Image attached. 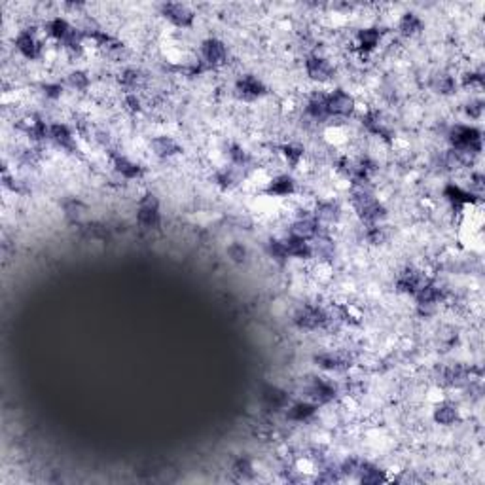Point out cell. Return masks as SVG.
Listing matches in <instances>:
<instances>
[{"label": "cell", "instance_id": "cell-1", "mask_svg": "<svg viewBox=\"0 0 485 485\" xmlns=\"http://www.w3.org/2000/svg\"><path fill=\"white\" fill-rule=\"evenodd\" d=\"M452 150L470 154V156H480L481 154V131L476 125L453 124L446 133Z\"/></svg>", "mask_w": 485, "mask_h": 485}, {"label": "cell", "instance_id": "cell-2", "mask_svg": "<svg viewBox=\"0 0 485 485\" xmlns=\"http://www.w3.org/2000/svg\"><path fill=\"white\" fill-rule=\"evenodd\" d=\"M304 73L311 84L328 85L332 84L338 76V67L334 65L330 57H326L321 51H313V53L304 57Z\"/></svg>", "mask_w": 485, "mask_h": 485}, {"label": "cell", "instance_id": "cell-3", "mask_svg": "<svg viewBox=\"0 0 485 485\" xmlns=\"http://www.w3.org/2000/svg\"><path fill=\"white\" fill-rule=\"evenodd\" d=\"M198 59L205 65V68L213 73V70H220V68L228 67L230 65V50L224 40L216 38V36H210V38H205L201 44H199V53Z\"/></svg>", "mask_w": 485, "mask_h": 485}, {"label": "cell", "instance_id": "cell-4", "mask_svg": "<svg viewBox=\"0 0 485 485\" xmlns=\"http://www.w3.org/2000/svg\"><path fill=\"white\" fill-rule=\"evenodd\" d=\"M14 48L27 61H40L46 55V40L40 38L38 31L31 25L17 31L14 36Z\"/></svg>", "mask_w": 485, "mask_h": 485}, {"label": "cell", "instance_id": "cell-5", "mask_svg": "<svg viewBox=\"0 0 485 485\" xmlns=\"http://www.w3.org/2000/svg\"><path fill=\"white\" fill-rule=\"evenodd\" d=\"M326 101L330 118L336 122H349V118H353L358 110L356 97L343 87H334L328 91Z\"/></svg>", "mask_w": 485, "mask_h": 485}, {"label": "cell", "instance_id": "cell-6", "mask_svg": "<svg viewBox=\"0 0 485 485\" xmlns=\"http://www.w3.org/2000/svg\"><path fill=\"white\" fill-rule=\"evenodd\" d=\"M161 213H159V199L156 193L144 192L137 201V224L144 230H159L161 228Z\"/></svg>", "mask_w": 485, "mask_h": 485}, {"label": "cell", "instance_id": "cell-7", "mask_svg": "<svg viewBox=\"0 0 485 485\" xmlns=\"http://www.w3.org/2000/svg\"><path fill=\"white\" fill-rule=\"evenodd\" d=\"M304 393L316 406H328L338 400L339 387L328 378H313L304 385Z\"/></svg>", "mask_w": 485, "mask_h": 485}, {"label": "cell", "instance_id": "cell-8", "mask_svg": "<svg viewBox=\"0 0 485 485\" xmlns=\"http://www.w3.org/2000/svg\"><path fill=\"white\" fill-rule=\"evenodd\" d=\"M108 159H110V165H112L114 173L122 178V181L135 182L141 181L142 176L146 175V169L139 165L137 161L129 159L125 154L118 152V150H108Z\"/></svg>", "mask_w": 485, "mask_h": 485}, {"label": "cell", "instance_id": "cell-9", "mask_svg": "<svg viewBox=\"0 0 485 485\" xmlns=\"http://www.w3.org/2000/svg\"><path fill=\"white\" fill-rule=\"evenodd\" d=\"M159 16L164 17L165 21H169L173 27L182 31V28L193 27L198 14L190 6L181 4V2H167V4H161V8H159Z\"/></svg>", "mask_w": 485, "mask_h": 485}, {"label": "cell", "instance_id": "cell-10", "mask_svg": "<svg viewBox=\"0 0 485 485\" xmlns=\"http://www.w3.org/2000/svg\"><path fill=\"white\" fill-rule=\"evenodd\" d=\"M235 97L245 102H254L267 95V87L256 74H241L233 84Z\"/></svg>", "mask_w": 485, "mask_h": 485}, {"label": "cell", "instance_id": "cell-11", "mask_svg": "<svg viewBox=\"0 0 485 485\" xmlns=\"http://www.w3.org/2000/svg\"><path fill=\"white\" fill-rule=\"evenodd\" d=\"M298 192V182L294 181L292 175L287 173H275L267 178L264 193L267 198H292Z\"/></svg>", "mask_w": 485, "mask_h": 485}, {"label": "cell", "instance_id": "cell-12", "mask_svg": "<svg viewBox=\"0 0 485 485\" xmlns=\"http://www.w3.org/2000/svg\"><path fill=\"white\" fill-rule=\"evenodd\" d=\"M50 142L63 152L74 154L78 152V142H76V133H74L67 124L63 122H53L50 124Z\"/></svg>", "mask_w": 485, "mask_h": 485}, {"label": "cell", "instance_id": "cell-13", "mask_svg": "<svg viewBox=\"0 0 485 485\" xmlns=\"http://www.w3.org/2000/svg\"><path fill=\"white\" fill-rule=\"evenodd\" d=\"M396 33L400 38L412 40L419 34L425 33V21L423 17L415 14V11H404L398 21H396Z\"/></svg>", "mask_w": 485, "mask_h": 485}, {"label": "cell", "instance_id": "cell-14", "mask_svg": "<svg viewBox=\"0 0 485 485\" xmlns=\"http://www.w3.org/2000/svg\"><path fill=\"white\" fill-rule=\"evenodd\" d=\"M262 404H264L267 410L271 412H281V410H287L290 406V393L284 389H281L279 385H265L262 389Z\"/></svg>", "mask_w": 485, "mask_h": 485}, {"label": "cell", "instance_id": "cell-15", "mask_svg": "<svg viewBox=\"0 0 485 485\" xmlns=\"http://www.w3.org/2000/svg\"><path fill=\"white\" fill-rule=\"evenodd\" d=\"M150 150L156 158L159 159H173L182 154V144L171 135H158L150 141Z\"/></svg>", "mask_w": 485, "mask_h": 485}, {"label": "cell", "instance_id": "cell-16", "mask_svg": "<svg viewBox=\"0 0 485 485\" xmlns=\"http://www.w3.org/2000/svg\"><path fill=\"white\" fill-rule=\"evenodd\" d=\"M432 421L440 427H455L461 421V410L453 402L442 400L432 410Z\"/></svg>", "mask_w": 485, "mask_h": 485}, {"label": "cell", "instance_id": "cell-17", "mask_svg": "<svg viewBox=\"0 0 485 485\" xmlns=\"http://www.w3.org/2000/svg\"><path fill=\"white\" fill-rule=\"evenodd\" d=\"M319 412V406L311 400H298L290 402V406L287 407V421L290 423H309L311 419L315 417Z\"/></svg>", "mask_w": 485, "mask_h": 485}, {"label": "cell", "instance_id": "cell-18", "mask_svg": "<svg viewBox=\"0 0 485 485\" xmlns=\"http://www.w3.org/2000/svg\"><path fill=\"white\" fill-rule=\"evenodd\" d=\"M277 152L281 156L282 164L288 165L292 171L299 169L305 161V148L298 144V142H284V144L277 148Z\"/></svg>", "mask_w": 485, "mask_h": 485}, {"label": "cell", "instance_id": "cell-19", "mask_svg": "<svg viewBox=\"0 0 485 485\" xmlns=\"http://www.w3.org/2000/svg\"><path fill=\"white\" fill-rule=\"evenodd\" d=\"M284 245H287L288 256L294 260H302V262H311L313 260V248H311V241L296 235H284Z\"/></svg>", "mask_w": 485, "mask_h": 485}, {"label": "cell", "instance_id": "cell-20", "mask_svg": "<svg viewBox=\"0 0 485 485\" xmlns=\"http://www.w3.org/2000/svg\"><path fill=\"white\" fill-rule=\"evenodd\" d=\"M430 85L442 97H452L459 91V80L453 73H438L436 76H432Z\"/></svg>", "mask_w": 485, "mask_h": 485}, {"label": "cell", "instance_id": "cell-21", "mask_svg": "<svg viewBox=\"0 0 485 485\" xmlns=\"http://www.w3.org/2000/svg\"><path fill=\"white\" fill-rule=\"evenodd\" d=\"M358 481L361 484H366V485H375V484H381V481H387V476H385V470H381L379 467H375V464L372 463H366V461H362V467L361 470H358Z\"/></svg>", "mask_w": 485, "mask_h": 485}, {"label": "cell", "instance_id": "cell-22", "mask_svg": "<svg viewBox=\"0 0 485 485\" xmlns=\"http://www.w3.org/2000/svg\"><path fill=\"white\" fill-rule=\"evenodd\" d=\"M267 254H270V258L273 260L277 265L284 267V265L288 264V260H290L287 245H284V238H271L270 241H267Z\"/></svg>", "mask_w": 485, "mask_h": 485}, {"label": "cell", "instance_id": "cell-23", "mask_svg": "<svg viewBox=\"0 0 485 485\" xmlns=\"http://www.w3.org/2000/svg\"><path fill=\"white\" fill-rule=\"evenodd\" d=\"M65 84H67L70 90L84 93V91H87L91 87V76L90 73H85L82 68H74V70H70V73L67 74Z\"/></svg>", "mask_w": 485, "mask_h": 485}, {"label": "cell", "instance_id": "cell-24", "mask_svg": "<svg viewBox=\"0 0 485 485\" xmlns=\"http://www.w3.org/2000/svg\"><path fill=\"white\" fill-rule=\"evenodd\" d=\"M232 470H233V474L235 476H239V478H252L254 476V463H252V459L250 457H239L235 463H233V467H232Z\"/></svg>", "mask_w": 485, "mask_h": 485}, {"label": "cell", "instance_id": "cell-25", "mask_svg": "<svg viewBox=\"0 0 485 485\" xmlns=\"http://www.w3.org/2000/svg\"><path fill=\"white\" fill-rule=\"evenodd\" d=\"M226 254H228V258L232 260V262H235V264H245L248 258V248L239 241L230 242L226 248Z\"/></svg>", "mask_w": 485, "mask_h": 485}, {"label": "cell", "instance_id": "cell-26", "mask_svg": "<svg viewBox=\"0 0 485 485\" xmlns=\"http://www.w3.org/2000/svg\"><path fill=\"white\" fill-rule=\"evenodd\" d=\"M463 112L469 119H480L484 114V101L480 97H470V101L463 105Z\"/></svg>", "mask_w": 485, "mask_h": 485}, {"label": "cell", "instance_id": "cell-27", "mask_svg": "<svg viewBox=\"0 0 485 485\" xmlns=\"http://www.w3.org/2000/svg\"><path fill=\"white\" fill-rule=\"evenodd\" d=\"M63 90H65V87H63L61 82H46V84H42V93H44L46 99H50V101L61 99Z\"/></svg>", "mask_w": 485, "mask_h": 485}]
</instances>
